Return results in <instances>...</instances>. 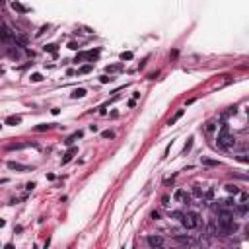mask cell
I'll use <instances>...</instances> for the list:
<instances>
[{"mask_svg": "<svg viewBox=\"0 0 249 249\" xmlns=\"http://www.w3.org/2000/svg\"><path fill=\"white\" fill-rule=\"evenodd\" d=\"M218 232L228 236V233L236 232V222H233V210L232 208H218Z\"/></svg>", "mask_w": 249, "mask_h": 249, "instance_id": "obj_1", "label": "cell"}, {"mask_svg": "<svg viewBox=\"0 0 249 249\" xmlns=\"http://www.w3.org/2000/svg\"><path fill=\"white\" fill-rule=\"evenodd\" d=\"M233 144H236V138L230 134V127L224 123L222 129H220V133H218V146L224 148V150H230Z\"/></svg>", "mask_w": 249, "mask_h": 249, "instance_id": "obj_2", "label": "cell"}, {"mask_svg": "<svg viewBox=\"0 0 249 249\" xmlns=\"http://www.w3.org/2000/svg\"><path fill=\"white\" fill-rule=\"evenodd\" d=\"M181 224H183V228H187V230H195V228H199V224H201V216L197 214V212H183V216H181Z\"/></svg>", "mask_w": 249, "mask_h": 249, "instance_id": "obj_3", "label": "cell"}, {"mask_svg": "<svg viewBox=\"0 0 249 249\" xmlns=\"http://www.w3.org/2000/svg\"><path fill=\"white\" fill-rule=\"evenodd\" d=\"M99 57V49H96V51H86V53H78L76 55V58H74V62H82V61H96V58Z\"/></svg>", "mask_w": 249, "mask_h": 249, "instance_id": "obj_4", "label": "cell"}, {"mask_svg": "<svg viewBox=\"0 0 249 249\" xmlns=\"http://www.w3.org/2000/svg\"><path fill=\"white\" fill-rule=\"evenodd\" d=\"M0 39L6 41V43H14V31H12L10 25L0 24Z\"/></svg>", "mask_w": 249, "mask_h": 249, "instance_id": "obj_5", "label": "cell"}, {"mask_svg": "<svg viewBox=\"0 0 249 249\" xmlns=\"http://www.w3.org/2000/svg\"><path fill=\"white\" fill-rule=\"evenodd\" d=\"M173 201H175V202H189V201H191V195H189L185 189H175Z\"/></svg>", "mask_w": 249, "mask_h": 249, "instance_id": "obj_6", "label": "cell"}, {"mask_svg": "<svg viewBox=\"0 0 249 249\" xmlns=\"http://www.w3.org/2000/svg\"><path fill=\"white\" fill-rule=\"evenodd\" d=\"M146 243L150 245V249L152 247H160V245H164V238L160 236V233H150V236L146 238Z\"/></svg>", "mask_w": 249, "mask_h": 249, "instance_id": "obj_7", "label": "cell"}, {"mask_svg": "<svg viewBox=\"0 0 249 249\" xmlns=\"http://www.w3.org/2000/svg\"><path fill=\"white\" fill-rule=\"evenodd\" d=\"M14 41H16V43H18L20 47H25L29 39H27V35H24V33H20V31H14Z\"/></svg>", "mask_w": 249, "mask_h": 249, "instance_id": "obj_8", "label": "cell"}, {"mask_svg": "<svg viewBox=\"0 0 249 249\" xmlns=\"http://www.w3.org/2000/svg\"><path fill=\"white\" fill-rule=\"evenodd\" d=\"M20 123H21L20 115H10V117H6V121H4V124H10V127H16V124H20Z\"/></svg>", "mask_w": 249, "mask_h": 249, "instance_id": "obj_9", "label": "cell"}, {"mask_svg": "<svg viewBox=\"0 0 249 249\" xmlns=\"http://www.w3.org/2000/svg\"><path fill=\"white\" fill-rule=\"evenodd\" d=\"M8 167H10V170H16V171H27L29 170L27 165L20 164V162H8Z\"/></svg>", "mask_w": 249, "mask_h": 249, "instance_id": "obj_10", "label": "cell"}, {"mask_svg": "<svg viewBox=\"0 0 249 249\" xmlns=\"http://www.w3.org/2000/svg\"><path fill=\"white\" fill-rule=\"evenodd\" d=\"M78 152V148H74V146H72V148H68V152L64 154V158H62V164H68L72 158H74V154Z\"/></svg>", "mask_w": 249, "mask_h": 249, "instance_id": "obj_11", "label": "cell"}, {"mask_svg": "<svg viewBox=\"0 0 249 249\" xmlns=\"http://www.w3.org/2000/svg\"><path fill=\"white\" fill-rule=\"evenodd\" d=\"M82 136H84V133H82V130H78V133L70 134V136H68V138H66V140H64V142H66V144L70 146V144H74V142L78 140V138H82Z\"/></svg>", "mask_w": 249, "mask_h": 249, "instance_id": "obj_12", "label": "cell"}, {"mask_svg": "<svg viewBox=\"0 0 249 249\" xmlns=\"http://www.w3.org/2000/svg\"><path fill=\"white\" fill-rule=\"evenodd\" d=\"M191 197H195V199H202V197H204V191L201 189V185H195V187H193Z\"/></svg>", "mask_w": 249, "mask_h": 249, "instance_id": "obj_13", "label": "cell"}, {"mask_svg": "<svg viewBox=\"0 0 249 249\" xmlns=\"http://www.w3.org/2000/svg\"><path fill=\"white\" fill-rule=\"evenodd\" d=\"M226 193H230V195L236 197V195H239L241 191H239V187H238V185H232V183H228V185H226Z\"/></svg>", "mask_w": 249, "mask_h": 249, "instance_id": "obj_14", "label": "cell"}, {"mask_svg": "<svg viewBox=\"0 0 249 249\" xmlns=\"http://www.w3.org/2000/svg\"><path fill=\"white\" fill-rule=\"evenodd\" d=\"M183 113H185V111H183V109H179V111H177V113H175V115L171 117V119H170V121H167V124H170V127H171V124H175V123H177V121L181 119V117H183Z\"/></svg>", "mask_w": 249, "mask_h": 249, "instance_id": "obj_15", "label": "cell"}, {"mask_svg": "<svg viewBox=\"0 0 249 249\" xmlns=\"http://www.w3.org/2000/svg\"><path fill=\"white\" fill-rule=\"evenodd\" d=\"M86 93H88V92L84 90V88H76V90L72 92V97H74V99H80V97H84Z\"/></svg>", "mask_w": 249, "mask_h": 249, "instance_id": "obj_16", "label": "cell"}, {"mask_svg": "<svg viewBox=\"0 0 249 249\" xmlns=\"http://www.w3.org/2000/svg\"><path fill=\"white\" fill-rule=\"evenodd\" d=\"M43 49H45L47 53H53V55H57V49H58V45H57V43H47V45L43 47Z\"/></svg>", "mask_w": 249, "mask_h": 249, "instance_id": "obj_17", "label": "cell"}, {"mask_svg": "<svg viewBox=\"0 0 249 249\" xmlns=\"http://www.w3.org/2000/svg\"><path fill=\"white\" fill-rule=\"evenodd\" d=\"M27 146H35V144H31V142H25V144H10L8 150H20V148H27Z\"/></svg>", "mask_w": 249, "mask_h": 249, "instance_id": "obj_18", "label": "cell"}, {"mask_svg": "<svg viewBox=\"0 0 249 249\" xmlns=\"http://www.w3.org/2000/svg\"><path fill=\"white\" fill-rule=\"evenodd\" d=\"M92 68H93V64H92V62H90V64H84V66H80V68H78V74H88V72H90Z\"/></svg>", "mask_w": 249, "mask_h": 249, "instance_id": "obj_19", "label": "cell"}, {"mask_svg": "<svg viewBox=\"0 0 249 249\" xmlns=\"http://www.w3.org/2000/svg\"><path fill=\"white\" fill-rule=\"evenodd\" d=\"M204 130H206V133H214V130H216V123L214 121H208L206 124H204Z\"/></svg>", "mask_w": 249, "mask_h": 249, "instance_id": "obj_20", "label": "cell"}, {"mask_svg": "<svg viewBox=\"0 0 249 249\" xmlns=\"http://www.w3.org/2000/svg\"><path fill=\"white\" fill-rule=\"evenodd\" d=\"M12 8L16 10V12H21V14H25V12H27V8H25V6H21L20 2H14V4H12Z\"/></svg>", "mask_w": 249, "mask_h": 249, "instance_id": "obj_21", "label": "cell"}, {"mask_svg": "<svg viewBox=\"0 0 249 249\" xmlns=\"http://www.w3.org/2000/svg\"><path fill=\"white\" fill-rule=\"evenodd\" d=\"M201 162H202L204 165H210V167H216V165H218V162H216V160H208V158H202Z\"/></svg>", "mask_w": 249, "mask_h": 249, "instance_id": "obj_22", "label": "cell"}, {"mask_svg": "<svg viewBox=\"0 0 249 249\" xmlns=\"http://www.w3.org/2000/svg\"><path fill=\"white\" fill-rule=\"evenodd\" d=\"M249 195L247 193H239V204H249Z\"/></svg>", "mask_w": 249, "mask_h": 249, "instance_id": "obj_23", "label": "cell"}, {"mask_svg": "<svg viewBox=\"0 0 249 249\" xmlns=\"http://www.w3.org/2000/svg\"><path fill=\"white\" fill-rule=\"evenodd\" d=\"M29 80H31V82H41V80H43V76L39 74V72H33V74L29 76Z\"/></svg>", "mask_w": 249, "mask_h": 249, "instance_id": "obj_24", "label": "cell"}, {"mask_svg": "<svg viewBox=\"0 0 249 249\" xmlns=\"http://www.w3.org/2000/svg\"><path fill=\"white\" fill-rule=\"evenodd\" d=\"M51 127H53V124H45V123H43V124H37V127H35V130H37V133H43V130H47V129H51Z\"/></svg>", "mask_w": 249, "mask_h": 249, "instance_id": "obj_25", "label": "cell"}, {"mask_svg": "<svg viewBox=\"0 0 249 249\" xmlns=\"http://www.w3.org/2000/svg\"><path fill=\"white\" fill-rule=\"evenodd\" d=\"M181 216H183V212H179V210L170 212V218H175V220H181Z\"/></svg>", "mask_w": 249, "mask_h": 249, "instance_id": "obj_26", "label": "cell"}, {"mask_svg": "<svg viewBox=\"0 0 249 249\" xmlns=\"http://www.w3.org/2000/svg\"><path fill=\"white\" fill-rule=\"evenodd\" d=\"M133 58V53L130 51H127V53H121V61H130Z\"/></svg>", "mask_w": 249, "mask_h": 249, "instance_id": "obj_27", "label": "cell"}, {"mask_svg": "<svg viewBox=\"0 0 249 249\" xmlns=\"http://www.w3.org/2000/svg\"><path fill=\"white\" fill-rule=\"evenodd\" d=\"M121 68H123V66H121V64H115V66H107L105 70H107V72H119Z\"/></svg>", "mask_w": 249, "mask_h": 249, "instance_id": "obj_28", "label": "cell"}, {"mask_svg": "<svg viewBox=\"0 0 249 249\" xmlns=\"http://www.w3.org/2000/svg\"><path fill=\"white\" fill-rule=\"evenodd\" d=\"M101 136H103V138H113L115 133H113V130H103V133H101Z\"/></svg>", "mask_w": 249, "mask_h": 249, "instance_id": "obj_29", "label": "cell"}, {"mask_svg": "<svg viewBox=\"0 0 249 249\" xmlns=\"http://www.w3.org/2000/svg\"><path fill=\"white\" fill-rule=\"evenodd\" d=\"M191 146H193V138H189V140H187V144L183 146V152H189V150H191Z\"/></svg>", "mask_w": 249, "mask_h": 249, "instance_id": "obj_30", "label": "cell"}, {"mask_svg": "<svg viewBox=\"0 0 249 249\" xmlns=\"http://www.w3.org/2000/svg\"><path fill=\"white\" fill-rule=\"evenodd\" d=\"M150 218H152V220H160V212H158V210H152Z\"/></svg>", "mask_w": 249, "mask_h": 249, "instance_id": "obj_31", "label": "cell"}, {"mask_svg": "<svg viewBox=\"0 0 249 249\" xmlns=\"http://www.w3.org/2000/svg\"><path fill=\"white\" fill-rule=\"evenodd\" d=\"M99 80H101V84H107V82H111V80H113V78H109V76H101Z\"/></svg>", "mask_w": 249, "mask_h": 249, "instance_id": "obj_32", "label": "cell"}, {"mask_svg": "<svg viewBox=\"0 0 249 249\" xmlns=\"http://www.w3.org/2000/svg\"><path fill=\"white\" fill-rule=\"evenodd\" d=\"M162 204H164V206H170V197H164V199H162Z\"/></svg>", "mask_w": 249, "mask_h": 249, "instance_id": "obj_33", "label": "cell"}, {"mask_svg": "<svg viewBox=\"0 0 249 249\" xmlns=\"http://www.w3.org/2000/svg\"><path fill=\"white\" fill-rule=\"evenodd\" d=\"M25 189H27V191H33V189H35V183H33V181H31V183H27Z\"/></svg>", "mask_w": 249, "mask_h": 249, "instance_id": "obj_34", "label": "cell"}, {"mask_svg": "<svg viewBox=\"0 0 249 249\" xmlns=\"http://www.w3.org/2000/svg\"><path fill=\"white\" fill-rule=\"evenodd\" d=\"M68 47H70V49H74V51H76V49H78V43H74V41H72V43H70V45H68Z\"/></svg>", "mask_w": 249, "mask_h": 249, "instance_id": "obj_35", "label": "cell"}, {"mask_svg": "<svg viewBox=\"0 0 249 249\" xmlns=\"http://www.w3.org/2000/svg\"><path fill=\"white\" fill-rule=\"evenodd\" d=\"M138 97H140V92H134V93H133V99H134V101H136V99H138Z\"/></svg>", "mask_w": 249, "mask_h": 249, "instance_id": "obj_36", "label": "cell"}, {"mask_svg": "<svg viewBox=\"0 0 249 249\" xmlns=\"http://www.w3.org/2000/svg\"><path fill=\"white\" fill-rule=\"evenodd\" d=\"M4 226H6V220H4V218H0V228H4Z\"/></svg>", "mask_w": 249, "mask_h": 249, "instance_id": "obj_37", "label": "cell"}, {"mask_svg": "<svg viewBox=\"0 0 249 249\" xmlns=\"http://www.w3.org/2000/svg\"><path fill=\"white\" fill-rule=\"evenodd\" d=\"M4 249H14V245H12V243H6V245H4Z\"/></svg>", "mask_w": 249, "mask_h": 249, "instance_id": "obj_38", "label": "cell"}, {"mask_svg": "<svg viewBox=\"0 0 249 249\" xmlns=\"http://www.w3.org/2000/svg\"><path fill=\"white\" fill-rule=\"evenodd\" d=\"M152 249H165V245H160V247H152Z\"/></svg>", "mask_w": 249, "mask_h": 249, "instance_id": "obj_39", "label": "cell"}]
</instances>
